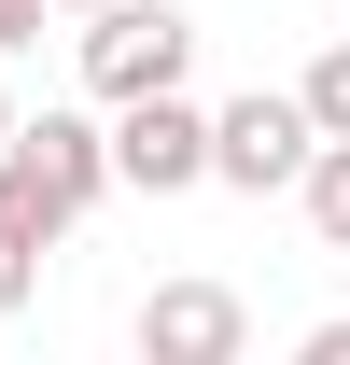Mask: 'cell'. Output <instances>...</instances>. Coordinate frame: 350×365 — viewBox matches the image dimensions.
<instances>
[{"instance_id":"7a4b0ae2","label":"cell","mask_w":350,"mask_h":365,"mask_svg":"<svg viewBox=\"0 0 350 365\" xmlns=\"http://www.w3.org/2000/svg\"><path fill=\"white\" fill-rule=\"evenodd\" d=\"M196 71V14H169V0H98L85 14V98L98 113H127V98L182 85Z\"/></svg>"},{"instance_id":"3957f363","label":"cell","mask_w":350,"mask_h":365,"mask_svg":"<svg viewBox=\"0 0 350 365\" xmlns=\"http://www.w3.org/2000/svg\"><path fill=\"white\" fill-rule=\"evenodd\" d=\"M112 182H127V197H196V182H211V113L182 85L127 98V113H112Z\"/></svg>"},{"instance_id":"7c38bea8","label":"cell","mask_w":350,"mask_h":365,"mask_svg":"<svg viewBox=\"0 0 350 365\" xmlns=\"http://www.w3.org/2000/svg\"><path fill=\"white\" fill-rule=\"evenodd\" d=\"M56 14H98V0H56Z\"/></svg>"},{"instance_id":"8fae6325","label":"cell","mask_w":350,"mask_h":365,"mask_svg":"<svg viewBox=\"0 0 350 365\" xmlns=\"http://www.w3.org/2000/svg\"><path fill=\"white\" fill-rule=\"evenodd\" d=\"M14 127H28V113H14V85H0V140H14Z\"/></svg>"},{"instance_id":"9c48e42d","label":"cell","mask_w":350,"mask_h":365,"mask_svg":"<svg viewBox=\"0 0 350 365\" xmlns=\"http://www.w3.org/2000/svg\"><path fill=\"white\" fill-rule=\"evenodd\" d=\"M43 14H56V0H0V56L28 43V29H43Z\"/></svg>"},{"instance_id":"52a82bcc","label":"cell","mask_w":350,"mask_h":365,"mask_svg":"<svg viewBox=\"0 0 350 365\" xmlns=\"http://www.w3.org/2000/svg\"><path fill=\"white\" fill-rule=\"evenodd\" d=\"M295 211H308V239H322V253H350V140H322V155H308Z\"/></svg>"},{"instance_id":"6da1fadb","label":"cell","mask_w":350,"mask_h":365,"mask_svg":"<svg viewBox=\"0 0 350 365\" xmlns=\"http://www.w3.org/2000/svg\"><path fill=\"white\" fill-rule=\"evenodd\" d=\"M308 155H322V113H308V85H253L211 113V182H238V197H295Z\"/></svg>"},{"instance_id":"277c9868","label":"cell","mask_w":350,"mask_h":365,"mask_svg":"<svg viewBox=\"0 0 350 365\" xmlns=\"http://www.w3.org/2000/svg\"><path fill=\"white\" fill-rule=\"evenodd\" d=\"M253 351V309L224 281H154L140 295V365H238Z\"/></svg>"},{"instance_id":"ba28073f","label":"cell","mask_w":350,"mask_h":365,"mask_svg":"<svg viewBox=\"0 0 350 365\" xmlns=\"http://www.w3.org/2000/svg\"><path fill=\"white\" fill-rule=\"evenodd\" d=\"M295 85H308V113H322V140H350V43H322Z\"/></svg>"},{"instance_id":"8992f818","label":"cell","mask_w":350,"mask_h":365,"mask_svg":"<svg viewBox=\"0 0 350 365\" xmlns=\"http://www.w3.org/2000/svg\"><path fill=\"white\" fill-rule=\"evenodd\" d=\"M56 239H70V211H56L43 182L14 169V140H0V323L28 309V281H43V253H56Z\"/></svg>"},{"instance_id":"30bf717a","label":"cell","mask_w":350,"mask_h":365,"mask_svg":"<svg viewBox=\"0 0 350 365\" xmlns=\"http://www.w3.org/2000/svg\"><path fill=\"white\" fill-rule=\"evenodd\" d=\"M308 365H350V323H308Z\"/></svg>"},{"instance_id":"5b68a950","label":"cell","mask_w":350,"mask_h":365,"mask_svg":"<svg viewBox=\"0 0 350 365\" xmlns=\"http://www.w3.org/2000/svg\"><path fill=\"white\" fill-rule=\"evenodd\" d=\"M14 169L85 225L98 197H112V113H28V127H14Z\"/></svg>"}]
</instances>
